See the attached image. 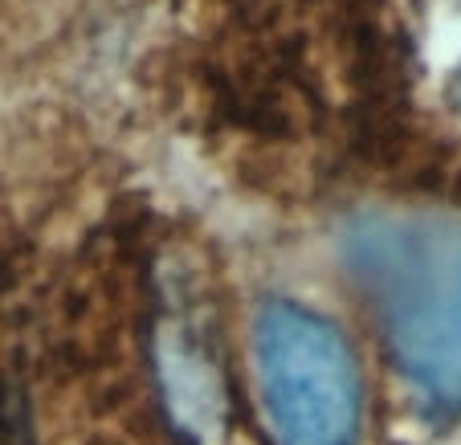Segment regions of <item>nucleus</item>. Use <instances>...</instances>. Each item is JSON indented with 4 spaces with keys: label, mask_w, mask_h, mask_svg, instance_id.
Returning <instances> with one entry per match:
<instances>
[{
    "label": "nucleus",
    "mask_w": 461,
    "mask_h": 445,
    "mask_svg": "<svg viewBox=\"0 0 461 445\" xmlns=\"http://www.w3.org/2000/svg\"><path fill=\"white\" fill-rule=\"evenodd\" d=\"M339 253L401 372L433 401L461 404V221L356 213Z\"/></svg>",
    "instance_id": "f257e3e1"
},
{
    "label": "nucleus",
    "mask_w": 461,
    "mask_h": 445,
    "mask_svg": "<svg viewBox=\"0 0 461 445\" xmlns=\"http://www.w3.org/2000/svg\"><path fill=\"white\" fill-rule=\"evenodd\" d=\"M253 356L278 445L359 441L364 388L339 327L298 303H270L253 327Z\"/></svg>",
    "instance_id": "f03ea898"
},
{
    "label": "nucleus",
    "mask_w": 461,
    "mask_h": 445,
    "mask_svg": "<svg viewBox=\"0 0 461 445\" xmlns=\"http://www.w3.org/2000/svg\"><path fill=\"white\" fill-rule=\"evenodd\" d=\"M156 372L172 425L192 445H225V385L212 356L184 331V323H164L156 340Z\"/></svg>",
    "instance_id": "7ed1b4c3"
},
{
    "label": "nucleus",
    "mask_w": 461,
    "mask_h": 445,
    "mask_svg": "<svg viewBox=\"0 0 461 445\" xmlns=\"http://www.w3.org/2000/svg\"><path fill=\"white\" fill-rule=\"evenodd\" d=\"M445 98H449V106H453V111H461V61H457V66H453L449 82H445Z\"/></svg>",
    "instance_id": "20e7f679"
},
{
    "label": "nucleus",
    "mask_w": 461,
    "mask_h": 445,
    "mask_svg": "<svg viewBox=\"0 0 461 445\" xmlns=\"http://www.w3.org/2000/svg\"><path fill=\"white\" fill-rule=\"evenodd\" d=\"M457 5H461V0H457Z\"/></svg>",
    "instance_id": "39448f33"
}]
</instances>
